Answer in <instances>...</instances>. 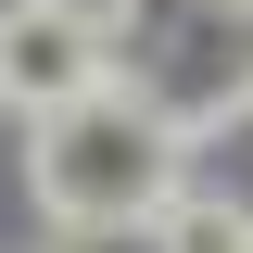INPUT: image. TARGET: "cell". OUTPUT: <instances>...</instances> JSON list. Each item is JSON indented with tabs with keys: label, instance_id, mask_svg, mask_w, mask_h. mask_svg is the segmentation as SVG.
<instances>
[{
	"label": "cell",
	"instance_id": "cell-1",
	"mask_svg": "<svg viewBox=\"0 0 253 253\" xmlns=\"http://www.w3.org/2000/svg\"><path fill=\"white\" fill-rule=\"evenodd\" d=\"M26 190H38L51 228H139V215H165L190 190V139L165 126L152 89L114 76V89H89V101L26 126Z\"/></svg>",
	"mask_w": 253,
	"mask_h": 253
},
{
	"label": "cell",
	"instance_id": "cell-2",
	"mask_svg": "<svg viewBox=\"0 0 253 253\" xmlns=\"http://www.w3.org/2000/svg\"><path fill=\"white\" fill-rule=\"evenodd\" d=\"M126 76V38L114 13H89V0H13L0 13V114H63V101H89Z\"/></svg>",
	"mask_w": 253,
	"mask_h": 253
},
{
	"label": "cell",
	"instance_id": "cell-3",
	"mask_svg": "<svg viewBox=\"0 0 253 253\" xmlns=\"http://www.w3.org/2000/svg\"><path fill=\"white\" fill-rule=\"evenodd\" d=\"M203 13V0H190ZM152 101L177 139H215V126L253 114V26H228V13H203V26L177 38V51H152Z\"/></svg>",
	"mask_w": 253,
	"mask_h": 253
},
{
	"label": "cell",
	"instance_id": "cell-4",
	"mask_svg": "<svg viewBox=\"0 0 253 253\" xmlns=\"http://www.w3.org/2000/svg\"><path fill=\"white\" fill-rule=\"evenodd\" d=\"M152 228H165V253H253V203H228V190H177Z\"/></svg>",
	"mask_w": 253,
	"mask_h": 253
},
{
	"label": "cell",
	"instance_id": "cell-5",
	"mask_svg": "<svg viewBox=\"0 0 253 253\" xmlns=\"http://www.w3.org/2000/svg\"><path fill=\"white\" fill-rule=\"evenodd\" d=\"M51 253H165V228H152V215H139V228H63Z\"/></svg>",
	"mask_w": 253,
	"mask_h": 253
},
{
	"label": "cell",
	"instance_id": "cell-6",
	"mask_svg": "<svg viewBox=\"0 0 253 253\" xmlns=\"http://www.w3.org/2000/svg\"><path fill=\"white\" fill-rule=\"evenodd\" d=\"M203 13H228V26H253V0H203Z\"/></svg>",
	"mask_w": 253,
	"mask_h": 253
}]
</instances>
